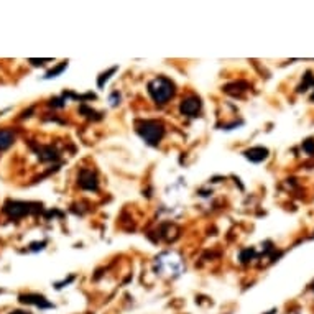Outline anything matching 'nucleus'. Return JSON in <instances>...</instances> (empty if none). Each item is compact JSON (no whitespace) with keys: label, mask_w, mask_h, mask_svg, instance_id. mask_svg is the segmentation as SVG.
<instances>
[{"label":"nucleus","mask_w":314,"mask_h":314,"mask_svg":"<svg viewBox=\"0 0 314 314\" xmlns=\"http://www.w3.org/2000/svg\"><path fill=\"white\" fill-rule=\"evenodd\" d=\"M148 93L156 104H167L175 94V86L167 78H155L150 84H148Z\"/></svg>","instance_id":"obj_1"},{"label":"nucleus","mask_w":314,"mask_h":314,"mask_svg":"<svg viewBox=\"0 0 314 314\" xmlns=\"http://www.w3.org/2000/svg\"><path fill=\"white\" fill-rule=\"evenodd\" d=\"M137 132L146 143L158 145L164 135V125L158 120H143L137 125Z\"/></svg>","instance_id":"obj_2"},{"label":"nucleus","mask_w":314,"mask_h":314,"mask_svg":"<svg viewBox=\"0 0 314 314\" xmlns=\"http://www.w3.org/2000/svg\"><path fill=\"white\" fill-rule=\"evenodd\" d=\"M38 204H31V202H22V201H8L5 204V212L10 217H22L25 214H30L35 211Z\"/></svg>","instance_id":"obj_3"},{"label":"nucleus","mask_w":314,"mask_h":314,"mask_svg":"<svg viewBox=\"0 0 314 314\" xmlns=\"http://www.w3.org/2000/svg\"><path fill=\"white\" fill-rule=\"evenodd\" d=\"M201 110V101L199 97H194V96H189L186 99L181 101L179 105V112L183 115H188V117H194V115Z\"/></svg>","instance_id":"obj_4"},{"label":"nucleus","mask_w":314,"mask_h":314,"mask_svg":"<svg viewBox=\"0 0 314 314\" xmlns=\"http://www.w3.org/2000/svg\"><path fill=\"white\" fill-rule=\"evenodd\" d=\"M79 186L89 189V191H96L97 189V176L96 173H93L90 170H82L79 173Z\"/></svg>","instance_id":"obj_5"},{"label":"nucleus","mask_w":314,"mask_h":314,"mask_svg":"<svg viewBox=\"0 0 314 314\" xmlns=\"http://www.w3.org/2000/svg\"><path fill=\"white\" fill-rule=\"evenodd\" d=\"M268 150L263 146H255V148H250V150H245L244 155L247 160H250L252 163H262L263 160L268 158Z\"/></svg>","instance_id":"obj_6"},{"label":"nucleus","mask_w":314,"mask_h":314,"mask_svg":"<svg viewBox=\"0 0 314 314\" xmlns=\"http://www.w3.org/2000/svg\"><path fill=\"white\" fill-rule=\"evenodd\" d=\"M20 301L25 303V304H35V306L38 308H53V304L46 301L45 296H41V294H22L20 296Z\"/></svg>","instance_id":"obj_7"},{"label":"nucleus","mask_w":314,"mask_h":314,"mask_svg":"<svg viewBox=\"0 0 314 314\" xmlns=\"http://www.w3.org/2000/svg\"><path fill=\"white\" fill-rule=\"evenodd\" d=\"M15 140V134L12 130L8 128H4L0 130V150H5V148H8Z\"/></svg>","instance_id":"obj_8"},{"label":"nucleus","mask_w":314,"mask_h":314,"mask_svg":"<svg viewBox=\"0 0 314 314\" xmlns=\"http://www.w3.org/2000/svg\"><path fill=\"white\" fill-rule=\"evenodd\" d=\"M66 68H68V61H63L60 66H58V68H54L53 71H49L48 74H46V79H51V78H56V74H60V72H63Z\"/></svg>","instance_id":"obj_9"},{"label":"nucleus","mask_w":314,"mask_h":314,"mask_svg":"<svg viewBox=\"0 0 314 314\" xmlns=\"http://www.w3.org/2000/svg\"><path fill=\"white\" fill-rule=\"evenodd\" d=\"M54 158H58V155L53 148H45V150L41 152V160H54Z\"/></svg>","instance_id":"obj_10"},{"label":"nucleus","mask_w":314,"mask_h":314,"mask_svg":"<svg viewBox=\"0 0 314 314\" xmlns=\"http://www.w3.org/2000/svg\"><path fill=\"white\" fill-rule=\"evenodd\" d=\"M303 150L308 155H312L314 153V140H306V142L303 143Z\"/></svg>","instance_id":"obj_11"},{"label":"nucleus","mask_w":314,"mask_h":314,"mask_svg":"<svg viewBox=\"0 0 314 314\" xmlns=\"http://www.w3.org/2000/svg\"><path fill=\"white\" fill-rule=\"evenodd\" d=\"M304 79H306V81H304V84H301V86L298 87V93H301V90H306L308 84H312V86H314V79L311 78V72H308L306 78H304Z\"/></svg>","instance_id":"obj_12"},{"label":"nucleus","mask_w":314,"mask_h":314,"mask_svg":"<svg viewBox=\"0 0 314 314\" xmlns=\"http://www.w3.org/2000/svg\"><path fill=\"white\" fill-rule=\"evenodd\" d=\"M253 255H255V252L249 249V250L242 252V255H241V260H242V262H249L250 258H253Z\"/></svg>","instance_id":"obj_13"},{"label":"nucleus","mask_w":314,"mask_h":314,"mask_svg":"<svg viewBox=\"0 0 314 314\" xmlns=\"http://www.w3.org/2000/svg\"><path fill=\"white\" fill-rule=\"evenodd\" d=\"M12 314H27V312H23V311H15V312H12Z\"/></svg>","instance_id":"obj_14"},{"label":"nucleus","mask_w":314,"mask_h":314,"mask_svg":"<svg viewBox=\"0 0 314 314\" xmlns=\"http://www.w3.org/2000/svg\"><path fill=\"white\" fill-rule=\"evenodd\" d=\"M312 290H314V283H312Z\"/></svg>","instance_id":"obj_15"}]
</instances>
